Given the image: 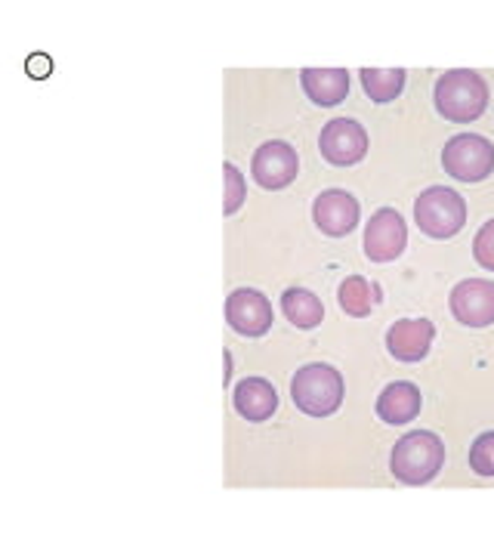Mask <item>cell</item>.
I'll return each instance as SVG.
<instances>
[{"label": "cell", "mask_w": 494, "mask_h": 556, "mask_svg": "<svg viewBox=\"0 0 494 556\" xmlns=\"http://www.w3.org/2000/svg\"><path fill=\"white\" fill-rule=\"evenodd\" d=\"M435 109L445 121L467 124L489 109V84L470 68H452L435 80Z\"/></svg>", "instance_id": "1"}, {"label": "cell", "mask_w": 494, "mask_h": 556, "mask_svg": "<svg viewBox=\"0 0 494 556\" xmlns=\"http://www.w3.org/2000/svg\"><path fill=\"white\" fill-rule=\"evenodd\" d=\"M442 464H445V445L430 430H415L398 439L390 457L393 477L405 485H427L430 479L439 477Z\"/></svg>", "instance_id": "2"}, {"label": "cell", "mask_w": 494, "mask_h": 556, "mask_svg": "<svg viewBox=\"0 0 494 556\" xmlns=\"http://www.w3.org/2000/svg\"><path fill=\"white\" fill-rule=\"evenodd\" d=\"M343 378L340 371L331 368V365H303L296 371L294 383H291V396H294V405L309 417H328L334 415L337 408L343 405Z\"/></svg>", "instance_id": "3"}, {"label": "cell", "mask_w": 494, "mask_h": 556, "mask_svg": "<svg viewBox=\"0 0 494 556\" xmlns=\"http://www.w3.org/2000/svg\"><path fill=\"white\" fill-rule=\"evenodd\" d=\"M415 219L423 236L430 239H455L467 223V201L455 189L433 186L415 201Z\"/></svg>", "instance_id": "4"}, {"label": "cell", "mask_w": 494, "mask_h": 556, "mask_svg": "<svg viewBox=\"0 0 494 556\" xmlns=\"http://www.w3.org/2000/svg\"><path fill=\"white\" fill-rule=\"evenodd\" d=\"M442 167L452 179L482 182L494 174V146L479 134H457L442 149Z\"/></svg>", "instance_id": "5"}, {"label": "cell", "mask_w": 494, "mask_h": 556, "mask_svg": "<svg viewBox=\"0 0 494 556\" xmlns=\"http://www.w3.org/2000/svg\"><path fill=\"white\" fill-rule=\"evenodd\" d=\"M318 149L328 164L334 167H353L368 155V130L350 118H334L325 124L321 137H318Z\"/></svg>", "instance_id": "6"}, {"label": "cell", "mask_w": 494, "mask_h": 556, "mask_svg": "<svg viewBox=\"0 0 494 556\" xmlns=\"http://www.w3.org/2000/svg\"><path fill=\"white\" fill-rule=\"evenodd\" d=\"M408 248V226L398 211L380 207L375 217L368 219L365 229V254L375 263H393L405 254Z\"/></svg>", "instance_id": "7"}, {"label": "cell", "mask_w": 494, "mask_h": 556, "mask_svg": "<svg viewBox=\"0 0 494 556\" xmlns=\"http://www.w3.org/2000/svg\"><path fill=\"white\" fill-rule=\"evenodd\" d=\"M273 303L254 288H238L226 300V321L241 338H263L273 328Z\"/></svg>", "instance_id": "8"}, {"label": "cell", "mask_w": 494, "mask_h": 556, "mask_svg": "<svg viewBox=\"0 0 494 556\" xmlns=\"http://www.w3.org/2000/svg\"><path fill=\"white\" fill-rule=\"evenodd\" d=\"M296 170H300L296 149L291 142H281V139L263 142L254 152V161H251V174H254V179L263 189H284V186H291L296 179Z\"/></svg>", "instance_id": "9"}, {"label": "cell", "mask_w": 494, "mask_h": 556, "mask_svg": "<svg viewBox=\"0 0 494 556\" xmlns=\"http://www.w3.org/2000/svg\"><path fill=\"white\" fill-rule=\"evenodd\" d=\"M452 313L467 328H489L494 325V281L467 278L452 291Z\"/></svg>", "instance_id": "10"}, {"label": "cell", "mask_w": 494, "mask_h": 556, "mask_svg": "<svg viewBox=\"0 0 494 556\" xmlns=\"http://www.w3.org/2000/svg\"><path fill=\"white\" fill-rule=\"evenodd\" d=\"M313 219L325 236L343 239L358 226V201L343 189H328L313 204Z\"/></svg>", "instance_id": "11"}, {"label": "cell", "mask_w": 494, "mask_h": 556, "mask_svg": "<svg viewBox=\"0 0 494 556\" xmlns=\"http://www.w3.org/2000/svg\"><path fill=\"white\" fill-rule=\"evenodd\" d=\"M435 340V325L430 318H398L387 331V350L398 362H420L427 358Z\"/></svg>", "instance_id": "12"}, {"label": "cell", "mask_w": 494, "mask_h": 556, "mask_svg": "<svg viewBox=\"0 0 494 556\" xmlns=\"http://www.w3.org/2000/svg\"><path fill=\"white\" fill-rule=\"evenodd\" d=\"M300 84H303V93L321 109L340 105L350 97V72L346 68H303Z\"/></svg>", "instance_id": "13"}, {"label": "cell", "mask_w": 494, "mask_h": 556, "mask_svg": "<svg viewBox=\"0 0 494 556\" xmlns=\"http://www.w3.org/2000/svg\"><path fill=\"white\" fill-rule=\"evenodd\" d=\"M420 405H423V399H420V390L415 383L411 380H395L377 396V417L383 424L402 427V424H411L420 415Z\"/></svg>", "instance_id": "14"}, {"label": "cell", "mask_w": 494, "mask_h": 556, "mask_svg": "<svg viewBox=\"0 0 494 556\" xmlns=\"http://www.w3.org/2000/svg\"><path fill=\"white\" fill-rule=\"evenodd\" d=\"M278 393L269 380L244 378L236 387V412L251 424H263L276 415Z\"/></svg>", "instance_id": "15"}, {"label": "cell", "mask_w": 494, "mask_h": 556, "mask_svg": "<svg viewBox=\"0 0 494 556\" xmlns=\"http://www.w3.org/2000/svg\"><path fill=\"white\" fill-rule=\"evenodd\" d=\"M337 300H340V309L346 316L365 318L375 313V306L383 300V291H380L377 281H368V278L362 276H350L343 278V285L337 291Z\"/></svg>", "instance_id": "16"}, {"label": "cell", "mask_w": 494, "mask_h": 556, "mask_svg": "<svg viewBox=\"0 0 494 556\" xmlns=\"http://www.w3.org/2000/svg\"><path fill=\"white\" fill-rule=\"evenodd\" d=\"M281 309H284L288 321L296 325V328H303V331L318 328L321 318H325L321 300H318L313 291H306V288H288V291L281 294Z\"/></svg>", "instance_id": "17"}, {"label": "cell", "mask_w": 494, "mask_h": 556, "mask_svg": "<svg viewBox=\"0 0 494 556\" xmlns=\"http://www.w3.org/2000/svg\"><path fill=\"white\" fill-rule=\"evenodd\" d=\"M405 68H362V87L371 102H393L405 90Z\"/></svg>", "instance_id": "18"}, {"label": "cell", "mask_w": 494, "mask_h": 556, "mask_svg": "<svg viewBox=\"0 0 494 556\" xmlns=\"http://www.w3.org/2000/svg\"><path fill=\"white\" fill-rule=\"evenodd\" d=\"M223 177H226V204H223V214L232 217L238 207L248 199V182L241 177L236 164H223Z\"/></svg>", "instance_id": "19"}, {"label": "cell", "mask_w": 494, "mask_h": 556, "mask_svg": "<svg viewBox=\"0 0 494 556\" xmlns=\"http://www.w3.org/2000/svg\"><path fill=\"white\" fill-rule=\"evenodd\" d=\"M470 467L479 477H494V430L492 433H482L470 445Z\"/></svg>", "instance_id": "20"}, {"label": "cell", "mask_w": 494, "mask_h": 556, "mask_svg": "<svg viewBox=\"0 0 494 556\" xmlns=\"http://www.w3.org/2000/svg\"><path fill=\"white\" fill-rule=\"evenodd\" d=\"M473 257L482 269L494 273V219H489L473 241Z\"/></svg>", "instance_id": "21"}]
</instances>
